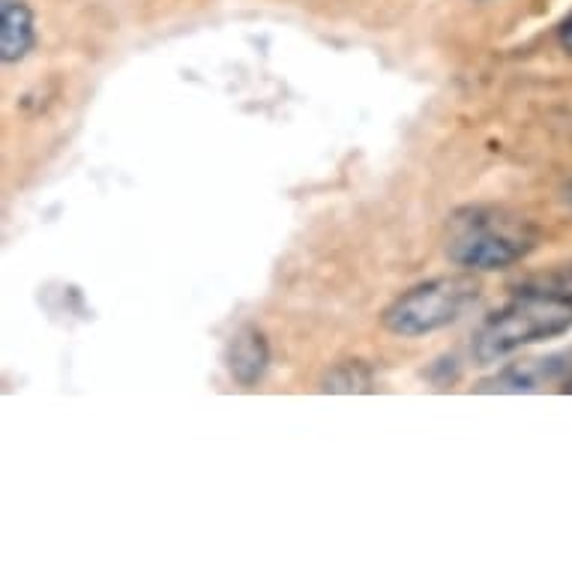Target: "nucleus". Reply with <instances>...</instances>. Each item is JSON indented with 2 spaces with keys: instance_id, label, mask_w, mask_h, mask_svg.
<instances>
[{
  "instance_id": "obj_1",
  "label": "nucleus",
  "mask_w": 572,
  "mask_h": 572,
  "mask_svg": "<svg viewBox=\"0 0 572 572\" xmlns=\"http://www.w3.org/2000/svg\"><path fill=\"white\" fill-rule=\"evenodd\" d=\"M540 231L500 208H462L447 222V255L468 271H504L537 250Z\"/></svg>"
},
{
  "instance_id": "obj_2",
  "label": "nucleus",
  "mask_w": 572,
  "mask_h": 572,
  "mask_svg": "<svg viewBox=\"0 0 572 572\" xmlns=\"http://www.w3.org/2000/svg\"><path fill=\"white\" fill-rule=\"evenodd\" d=\"M572 327V300L561 294L521 285L507 306L489 315L474 336L470 354L477 363H498L525 345L554 339Z\"/></svg>"
},
{
  "instance_id": "obj_3",
  "label": "nucleus",
  "mask_w": 572,
  "mask_h": 572,
  "mask_svg": "<svg viewBox=\"0 0 572 572\" xmlns=\"http://www.w3.org/2000/svg\"><path fill=\"white\" fill-rule=\"evenodd\" d=\"M479 285L465 273L456 276H437V279L420 282L407 288L402 297H395L381 315L384 330L402 339H420V336L437 333L449 324H456L477 303Z\"/></svg>"
},
{
  "instance_id": "obj_4",
  "label": "nucleus",
  "mask_w": 572,
  "mask_h": 572,
  "mask_svg": "<svg viewBox=\"0 0 572 572\" xmlns=\"http://www.w3.org/2000/svg\"><path fill=\"white\" fill-rule=\"evenodd\" d=\"M552 384H572V345L552 354L510 363L498 375L479 381L477 393H537Z\"/></svg>"
},
{
  "instance_id": "obj_5",
  "label": "nucleus",
  "mask_w": 572,
  "mask_h": 572,
  "mask_svg": "<svg viewBox=\"0 0 572 572\" xmlns=\"http://www.w3.org/2000/svg\"><path fill=\"white\" fill-rule=\"evenodd\" d=\"M225 363H229L231 378L240 386H255L264 378V372H267V366H271V345H267L261 330L243 327L231 339Z\"/></svg>"
},
{
  "instance_id": "obj_6",
  "label": "nucleus",
  "mask_w": 572,
  "mask_h": 572,
  "mask_svg": "<svg viewBox=\"0 0 572 572\" xmlns=\"http://www.w3.org/2000/svg\"><path fill=\"white\" fill-rule=\"evenodd\" d=\"M36 45L33 12L24 0H0V61H24Z\"/></svg>"
},
{
  "instance_id": "obj_7",
  "label": "nucleus",
  "mask_w": 572,
  "mask_h": 572,
  "mask_svg": "<svg viewBox=\"0 0 572 572\" xmlns=\"http://www.w3.org/2000/svg\"><path fill=\"white\" fill-rule=\"evenodd\" d=\"M375 372L363 360H345L336 363L321 381L324 393H372L375 390Z\"/></svg>"
},
{
  "instance_id": "obj_8",
  "label": "nucleus",
  "mask_w": 572,
  "mask_h": 572,
  "mask_svg": "<svg viewBox=\"0 0 572 572\" xmlns=\"http://www.w3.org/2000/svg\"><path fill=\"white\" fill-rule=\"evenodd\" d=\"M528 285L542 288V292L561 294L566 300H572V261L570 264H563V267H558V271L545 273V276H537V279H531Z\"/></svg>"
},
{
  "instance_id": "obj_9",
  "label": "nucleus",
  "mask_w": 572,
  "mask_h": 572,
  "mask_svg": "<svg viewBox=\"0 0 572 572\" xmlns=\"http://www.w3.org/2000/svg\"><path fill=\"white\" fill-rule=\"evenodd\" d=\"M558 42L566 54H572V12H566V19L558 24Z\"/></svg>"
},
{
  "instance_id": "obj_10",
  "label": "nucleus",
  "mask_w": 572,
  "mask_h": 572,
  "mask_svg": "<svg viewBox=\"0 0 572 572\" xmlns=\"http://www.w3.org/2000/svg\"><path fill=\"white\" fill-rule=\"evenodd\" d=\"M566 201H570V208H572V183H570V189H566Z\"/></svg>"
}]
</instances>
